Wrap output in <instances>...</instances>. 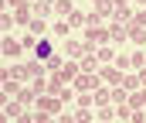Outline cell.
I'll list each match as a JSON object with an SVG mask.
<instances>
[]
</instances>
